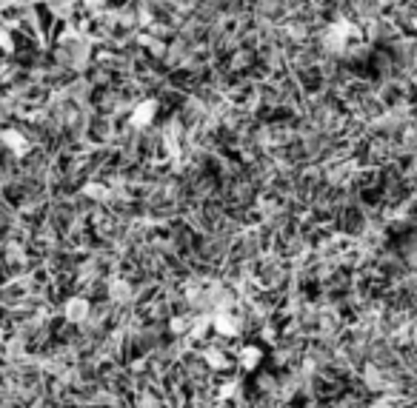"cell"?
Returning <instances> with one entry per match:
<instances>
[{
    "mask_svg": "<svg viewBox=\"0 0 417 408\" xmlns=\"http://www.w3.org/2000/svg\"><path fill=\"white\" fill-rule=\"evenodd\" d=\"M152 117H154V103H140L134 109V126H146L152 123Z\"/></svg>",
    "mask_w": 417,
    "mask_h": 408,
    "instance_id": "cell-1",
    "label": "cell"
}]
</instances>
